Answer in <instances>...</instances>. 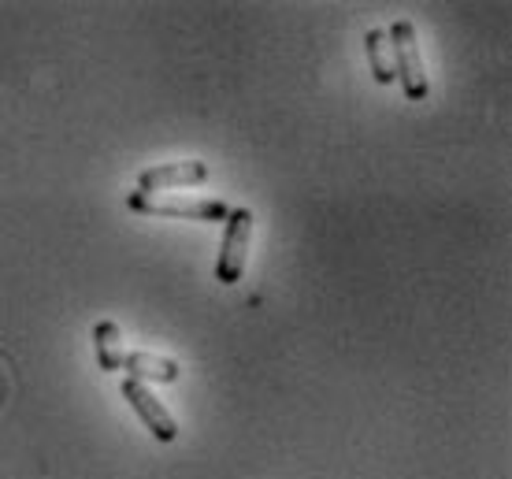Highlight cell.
<instances>
[{"instance_id":"obj_1","label":"cell","mask_w":512,"mask_h":479,"mask_svg":"<svg viewBox=\"0 0 512 479\" xmlns=\"http://www.w3.org/2000/svg\"><path fill=\"white\" fill-rule=\"evenodd\" d=\"M127 208L138 216H175V220L197 223H223L231 216L227 201L219 197H160V194H134L127 197Z\"/></svg>"},{"instance_id":"obj_2","label":"cell","mask_w":512,"mask_h":479,"mask_svg":"<svg viewBox=\"0 0 512 479\" xmlns=\"http://www.w3.org/2000/svg\"><path fill=\"white\" fill-rule=\"evenodd\" d=\"M390 52H394V71L405 86V97L409 101H427L431 93V82H427V71H423V56H420V38H416V26L409 19H397L390 30Z\"/></svg>"},{"instance_id":"obj_3","label":"cell","mask_w":512,"mask_h":479,"mask_svg":"<svg viewBox=\"0 0 512 479\" xmlns=\"http://www.w3.org/2000/svg\"><path fill=\"white\" fill-rule=\"evenodd\" d=\"M227 231H223V246L216 260V279L223 286H234L245 279V264H249V242H253V212L249 208H231L227 216Z\"/></svg>"},{"instance_id":"obj_4","label":"cell","mask_w":512,"mask_h":479,"mask_svg":"<svg viewBox=\"0 0 512 479\" xmlns=\"http://www.w3.org/2000/svg\"><path fill=\"white\" fill-rule=\"evenodd\" d=\"M123 398H127L130 409L141 416V424L153 431V439H160V442L179 439V424H175V416L167 413L164 405H160V398H156L145 383H138V379H123Z\"/></svg>"},{"instance_id":"obj_5","label":"cell","mask_w":512,"mask_h":479,"mask_svg":"<svg viewBox=\"0 0 512 479\" xmlns=\"http://www.w3.org/2000/svg\"><path fill=\"white\" fill-rule=\"evenodd\" d=\"M208 182L205 160H179V164H164V168L141 171L138 194H160V190H179V186H201Z\"/></svg>"},{"instance_id":"obj_6","label":"cell","mask_w":512,"mask_h":479,"mask_svg":"<svg viewBox=\"0 0 512 479\" xmlns=\"http://www.w3.org/2000/svg\"><path fill=\"white\" fill-rule=\"evenodd\" d=\"M123 372L130 379H138V383H179L182 379V364L171 361V357H156L149 350H134L123 357Z\"/></svg>"},{"instance_id":"obj_7","label":"cell","mask_w":512,"mask_h":479,"mask_svg":"<svg viewBox=\"0 0 512 479\" xmlns=\"http://www.w3.org/2000/svg\"><path fill=\"white\" fill-rule=\"evenodd\" d=\"M93 353H97V368L101 372H119L123 368V331L112 320H101L93 327Z\"/></svg>"},{"instance_id":"obj_8","label":"cell","mask_w":512,"mask_h":479,"mask_svg":"<svg viewBox=\"0 0 512 479\" xmlns=\"http://www.w3.org/2000/svg\"><path fill=\"white\" fill-rule=\"evenodd\" d=\"M364 52H368L375 82H379V86H390L397 78V71H394V52H390L386 30H368V34H364Z\"/></svg>"}]
</instances>
